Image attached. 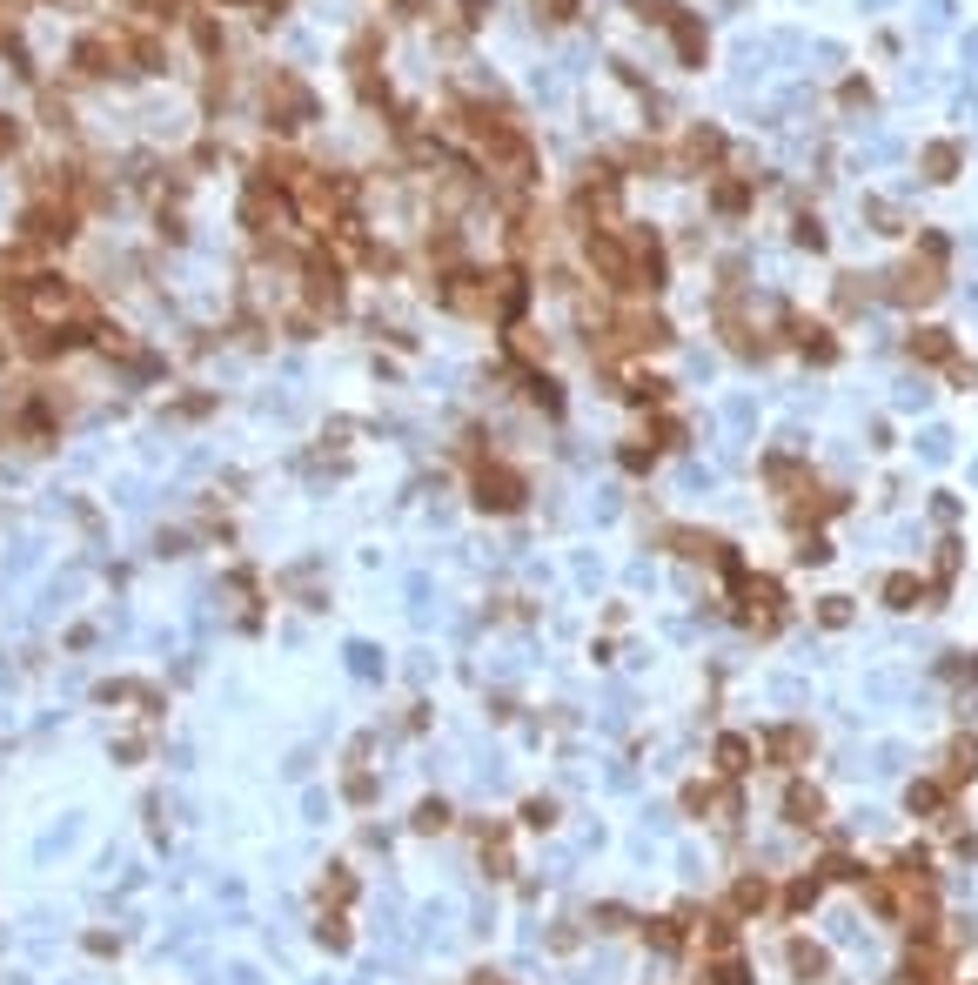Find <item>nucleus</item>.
I'll use <instances>...</instances> for the list:
<instances>
[{"mask_svg": "<svg viewBox=\"0 0 978 985\" xmlns=\"http://www.w3.org/2000/svg\"><path fill=\"white\" fill-rule=\"evenodd\" d=\"M885 295L898 309L938 302V295H945V235H918V255H905V262L885 275Z\"/></svg>", "mask_w": 978, "mask_h": 985, "instance_id": "f257e3e1", "label": "nucleus"}, {"mask_svg": "<svg viewBox=\"0 0 978 985\" xmlns=\"http://www.w3.org/2000/svg\"><path fill=\"white\" fill-rule=\"evenodd\" d=\"M737 597H744V610H737V617H744L751 630H778V624H784V597H778V583L744 577V570H737Z\"/></svg>", "mask_w": 978, "mask_h": 985, "instance_id": "f03ea898", "label": "nucleus"}, {"mask_svg": "<svg viewBox=\"0 0 978 985\" xmlns=\"http://www.w3.org/2000/svg\"><path fill=\"white\" fill-rule=\"evenodd\" d=\"M717 155H724V135H717V128H684V141L670 148V161L690 168V175H717Z\"/></svg>", "mask_w": 978, "mask_h": 985, "instance_id": "7ed1b4c3", "label": "nucleus"}, {"mask_svg": "<svg viewBox=\"0 0 978 985\" xmlns=\"http://www.w3.org/2000/svg\"><path fill=\"white\" fill-rule=\"evenodd\" d=\"M523 496H530V483H523L516 470H503V463L476 470V503H483V510H516Z\"/></svg>", "mask_w": 978, "mask_h": 985, "instance_id": "20e7f679", "label": "nucleus"}, {"mask_svg": "<svg viewBox=\"0 0 978 985\" xmlns=\"http://www.w3.org/2000/svg\"><path fill=\"white\" fill-rule=\"evenodd\" d=\"M664 34H670V47H677V61L684 68H704V54H711V41H704V21L690 14V7H677L664 21Z\"/></svg>", "mask_w": 978, "mask_h": 985, "instance_id": "39448f33", "label": "nucleus"}, {"mask_svg": "<svg viewBox=\"0 0 978 985\" xmlns=\"http://www.w3.org/2000/svg\"><path fill=\"white\" fill-rule=\"evenodd\" d=\"M784 336L798 342L811 362H838V336H831V322H811V315H784Z\"/></svg>", "mask_w": 978, "mask_h": 985, "instance_id": "423d86ee", "label": "nucleus"}, {"mask_svg": "<svg viewBox=\"0 0 978 985\" xmlns=\"http://www.w3.org/2000/svg\"><path fill=\"white\" fill-rule=\"evenodd\" d=\"M912 356L918 362H952L958 376H965V362H958V349H952V329H912Z\"/></svg>", "mask_w": 978, "mask_h": 985, "instance_id": "0eeeda50", "label": "nucleus"}, {"mask_svg": "<svg viewBox=\"0 0 978 985\" xmlns=\"http://www.w3.org/2000/svg\"><path fill=\"white\" fill-rule=\"evenodd\" d=\"M918 168H925L932 181H952L958 168H965V148H958V141H932V148L918 155Z\"/></svg>", "mask_w": 978, "mask_h": 985, "instance_id": "6e6552de", "label": "nucleus"}, {"mask_svg": "<svg viewBox=\"0 0 978 985\" xmlns=\"http://www.w3.org/2000/svg\"><path fill=\"white\" fill-rule=\"evenodd\" d=\"M751 195H757V181H744V175H717V188H711V202L724 208V215H737Z\"/></svg>", "mask_w": 978, "mask_h": 985, "instance_id": "1a4fd4ad", "label": "nucleus"}, {"mask_svg": "<svg viewBox=\"0 0 978 985\" xmlns=\"http://www.w3.org/2000/svg\"><path fill=\"white\" fill-rule=\"evenodd\" d=\"M784 811H791V825H818V818H824V798H818V791H804V784H791Z\"/></svg>", "mask_w": 978, "mask_h": 985, "instance_id": "9d476101", "label": "nucleus"}, {"mask_svg": "<svg viewBox=\"0 0 978 985\" xmlns=\"http://www.w3.org/2000/svg\"><path fill=\"white\" fill-rule=\"evenodd\" d=\"M885 597H891V610H912V604H925V583L918 577H885Z\"/></svg>", "mask_w": 978, "mask_h": 985, "instance_id": "9b49d317", "label": "nucleus"}, {"mask_svg": "<svg viewBox=\"0 0 978 985\" xmlns=\"http://www.w3.org/2000/svg\"><path fill=\"white\" fill-rule=\"evenodd\" d=\"M791 965H798V972H804V979H824V952H818V945H791Z\"/></svg>", "mask_w": 978, "mask_h": 985, "instance_id": "f8f14e48", "label": "nucleus"}, {"mask_svg": "<svg viewBox=\"0 0 978 985\" xmlns=\"http://www.w3.org/2000/svg\"><path fill=\"white\" fill-rule=\"evenodd\" d=\"M798 248H811V255L824 248V222L818 215H798Z\"/></svg>", "mask_w": 978, "mask_h": 985, "instance_id": "ddd939ff", "label": "nucleus"}, {"mask_svg": "<svg viewBox=\"0 0 978 985\" xmlns=\"http://www.w3.org/2000/svg\"><path fill=\"white\" fill-rule=\"evenodd\" d=\"M764 898H771V885H764V878H744V885H737V905H744V912H751V905H764Z\"/></svg>", "mask_w": 978, "mask_h": 985, "instance_id": "4468645a", "label": "nucleus"}, {"mask_svg": "<svg viewBox=\"0 0 978 985\" xmlns=\"http://www.w3.org/2000/svg\"><path fill=\"white\" fill-rule=\"evenodd\" d=\"M771 751H778V758H804V731H778Z\"/></svg>", "mask_w": 978, "mask_h": 985, "instance_id": "2eb2a0df", "label": "nucleus"}, {"mask_svg": "<svg viewBox=\"0 0 978 985\" xmlns=\"http://www.w3.org/2000/svg\"><path fill=\"white\" fill-rule=\"evenodd\" d=\"M717 758H724V771H744V738H724L717 744Z\"/></svg>", "mask_w": 978, "mask_h": 985, "instance_id": "dca6fc26", "label": "nucleus"}]
</instances>
